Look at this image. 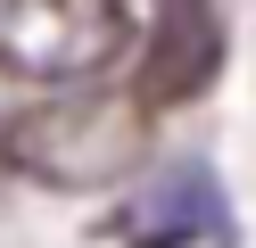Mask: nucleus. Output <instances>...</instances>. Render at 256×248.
I'll return each instance as SVG.
<instances>
[{
	"instance_id": "1",
	"label": "nucleus",
	"mask_w": 256,
	"mask_h": 248,
	"mask_svg": "<svg viewBox=\"0 0 256 248\" xmlns=\"http://www.w3.org/2000/svg\"><path fill=\"white\" fill-rule=\"evenodd\" d=\"M0 157L42 190H116L149 157V116L132 91L50 83V99H34L0 124Z\"/></svg>"
},
{
	"instance_id": "2",
	"label": "nucleus",
	"mask_w": 256,
	"mask_h": 248,
	"mask_svg": "<svg viewBox=\"0 0 256 248\" xmlns=\"http://www.w3.org/2000/svg\"><path fill=\"white\" fill-rule=\"evenodd\" d=\"M124 0H0V66L25 83H83L124 50Z\"/></svg>"
},
{
	"instance_id": "3",
	"label": "nucleus",
	"mask_w": 256,
	"mask_h": 248,
	"mask_svg": "<svg viewBox=\"0 0 256 248\" xmlns=\"http://www.w3.org/2000/svg\"><path fill=\"white\" fill-rule=\"evenodd\" d=\"M223 58H232V33H223L215 0H149V33H140V66H132L140 116L198 108L223 83Z\"/></svg>"
},
{
	"instance_id": "4",
	"label": "nucleus",
	"mask_w": 256,
	"mask_h": 248,
	"mask_svg": "<svg viewBox=\"0 0 256 248\" xmlns=\"http://www.w3.org/2000/svg\"><path fill=\"white\" fill-rule=\"evenodd\" d=\"M116 240L124 248H240V223H232V198H223L215 165L182 157V165L149 174L132 198H124Z\"/></svg>"
}]
</instances>
